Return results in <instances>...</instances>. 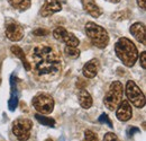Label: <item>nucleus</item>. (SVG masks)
Returning <instances> with one entry per match:
<instances>
[{"instance_id": "obj_3", "label": "nucleus", "mask_w": 146, "mask_h": 141, "mask_svg": "<svg viewBox=\"0 0 146 141\" xmlns=\"http://www.w3.org/2000/svg\"><path fill=\"white\" fill-rule=\"evenodd\" d=\"M84 28H86L87 36L90 40L92 45H94L96 48H99V49H105L108 45L109 35H108V32L104 27L97 25L96 23L89 21L86 24Z\"/></svg>"}, {"instance_id": "obj_32", "label": "nucleus", "mask_w": 146, "mask_h": 141, "mask_svg": "<svg viewBox=\"0 0 146 141\" xmlns=\"http://www.w3.org/2000/svg\"><path fill=\"white\" fill-rule=\"evenodd\" d=\"M45 141H53V139H51V138H48V139H46Z\"/></svg>"}, {"instance_id": "obj_17", "label": "nucleus", "mask_w": 146, "mask_h": 141, "mask_svg": "<svg viewBox=\"0 0 146 141\" xmlns=\"http://www.w3.org/2000/svg\"><path fill=\"white\" fill-rule=\"evenodd\" d=\"M8 2L13 8L20 11H25L31 7V0H8Z\"/></svg>"}, {"instance_id": "obj_6", "label": "nucleus", "mask_w": 146, "mask_h": 141, "mask_svg": "<svg viewBox=\"0 0 146 141\" xmlns=\"http://www.w3.org/2000/svg\"><path fill=\"white\" fill-rule=\"evenodd\" d=\"M33 106L39 114H51L54 109V99L46 93H38L33 98Z\"/></svg>"}, {"instance_id": "obj_5", "label": "nucleus", "mask_w": 146, "mask_h": 141, "mask_svg": "<svg viewBox=\"0 0 146 141\" xmlns=\"http://www.w3.org/2000/svg\"><path fill=\"white\" fill-rule=\"evenodd\" d=\"M125 93H126L128 102H130L135 107L143 108L145 106V95L141 90V88L136 85L135 81L128 80L126 84Z\"/></svg>"}, {"instance_id": "obj_28", "label": "nucleus", "mask_w": 146, "mask_h": 141, "mask_svg": "<svg viewBox=\"0 0 146 141\" xmlns=\"http://www.w3.org/2000/svg\"><path fill=\"white\" fill-rule=\"evenodd\" d=\"M87 86H88V83H86V81L82 80V79H79L78 83H76V87L79 89H84Z\"/></svg>"}, {"instance_id": "obj_9", "label": "nucleus", "mask_w": 146, "mask_h": 141, "mask_svg": "<svg viewBox=\"0 0 146 141\" xmlns=\"http://www.w3.org/2000/svg\"><path fill=\"white\" fill-rule=\"evenodd\" d=\"M5 32H6L7 38L10 40L11 42H18L24 37V30L21 25L11 19L7 20Z\"/></svg>"}, {"instance_id": "obj_15", "label": "nucleus", "mask_w": 146, "mask_h": 141, "mask_svg": "<svg viewBox=\"0 0 146 141\" xmlns=\"http://www.w3.org/2000/svg\"><path fill=\"white\" fill-rule=\"evenodd\" d=\"M10 51H11V53H13L15 56H17L18 59H20V61L23 62V66H24V68H25L26 70L27 71L32 70V64H31L29 61L27 60V58H26V55H25V53H24L21 48H19L18 45H13V46L10 48Z\"/></svg>"}, {"instance_id": "obj_26", "label": "nucleus", "mask_w": 146, "mask_h": 141, "mask_svg": "<svg viewBox=\"0 0 146 141\" xmlns=\"http://www.w3.org/2000/svg\"><path fill=\"white\" fill-rule=\"evenodd\" d=\"M139 132H141V130L138 128H136V126H129L127 130V136L128 137H133L135 133H139Z\"/></svg>"}, {"instance_id": "obj_1", "label": "nucleus", "mask_w": 146, "mask_h": 141, "mask_svg": "<svg viewBox=\"0 0 146 141\" xmlns=\"http://www.w3.org/2000/svg\"><path fill=\"white\" fill-rule=\"evenodd\" d=\"M34 70L40 78H53L62 70V60L58 52L48 44L36 45L32 51Z\"/></svg>"}, {"instance_id": "obj_24", "label": "nucleus", "mask_w": 146, "mask_h": 141, "mask_svg": "<svg viewBox=\"0 0 146 141\" xmlns=\"http://www.w3.org/2000/svg\"><path fill=\"white\" fill-rule=\"evenodd\" d=\"M104 141H120L118 139V137L115 134V133H112V132H108V133H106L105 134V137H104Z\"/></svg>"}, {"instance_id": "obj_27", "label": "nucleus", "mask_w": 146, "mask_h": 141, "mask_svg": "<svg viewBox=\"0 0 146 141\" xmlns=\"http://www.w3.org/2000/svg\"><path fill=\"white\" fill-rule=\"evenodd\" d=\"M139 61H141V66H142V68H143V69H146V52L141 53Z\"/></svg>"}, {"instance_id": "obj_8", "label": "nucleus", "mask_w": 146, "mask_h": 141, "mask_svg": "<svg viewBox=\"0 0 146 141\" xmlns=\"http://www.w3.org/2000/svg\"><path fill=\"white\" fill-rule=\"evenodd\" d=\"M53 36L55 40L65 43L68 46H73V48H78L80 44V41L73 33L68 32L64 27H56L53 31Z\"/></svg>"}, {"instance_id": "obj_31", "label": "nucleus", "mask_w": 146, "mask_h": 141, "mask_svg": "<svg viewBox=\"0 0 146 141\" xmlns=\"http://www.w3.org/2000/svg\"><path fill=\"white\" fill-rule=\"evenodd\" d=\"M0 70H1V62H0ZM0 84H1V72H0Z\"/></svg>"}, {"instance_id": "obj_23", "label": "nucleus", "mask_w": 146, "mask_h": 141, "mask_svg": "<svg viewBox=\"0 0 146 141\" xmlns=\"http://www.w3.org/2000/svg\"><path fill=\"white\" fill-rule=\"evenodd\" d=\"M98 121H99V123L101 124H107L109 128H112V123H111V121H110V119L108 117V115L106 114V113H102L100 116H99V119H98Z\"/></svg>"}, {"instance_id": "obj_20", "label": "nucleus", "mask_w": 146, "mask_h": 141, "mask_svg": "<svg viewBox=\"0 0 146 141\" xmlns=\"http://www.w3.org/2000/svg\"><path fill=\"white\" fill-rule=\"evenodd\" d=\"M64 53H65L66 56H69L71 59H76L80 55V50L78 48H73V46H68L66 45L65 49H64Z\"/></svg>"}, {"instance_id": "obj_30", "label": "nucleus", "mask_w": 146, "mask_h": 141, "mask_svg": "<svg viewBox=\"0 0 146 141\" xmlns=\"http://www.w3.org/2000/svg\"><path fill=\"white\" fill-rule=\"evenodd\" d=\"M107 1H109V2H112V3H118L120 0H107Z\"/></svg>"}, {"instance_id": "obj_14", "label": "nucleus", "mask_w": 146, "mask_h": 141, "mask_svg": "<svg viewBox=\"0 0 146 141\" xmlns=\"http://www.w3.org/2000/svg\"><path fill=\"white\" fill-rule=\"evenodd\" d=\"M83 9L93 18H98L101 15V9L93 0H81Z\"/></svg>"}, {"instance_id": "obj_22", "label": "nucleus", "mask_w": 146, "mask_h": 141, "mask_svg": "<svg viewBox=\"0 0 146 141\" xmlns=\"http://www.w3.org/2000/svg\"><path fill=\"white\" fill-rule=\"evenodd\" d=\"M83 141H99V139H98L97 134L94 132H92L91 130H86Z\"/></svg>"}, {"instance_id": "obj_12", "label": "nucleus", "mask_w": 146, "mask_h": 141, "mask_svg": "<svg viewBox=\"0 0 146 141\" xmlns=\"http://www.w3.org/2000/svg\"><path fill=\"white\" fill-rule=\"evenodd\" d=\"M130 34L134 36L138 42H141L143 45L146 44V28L143 23H135L129 28Z\"/></svg>"}, {"instance_id": "obj_29", "label": "nucleus", "mask_w": 146, "mask_h": 141, "mask_svg": "<svg viewBox=\"0 0 146 141\" xmlns=\"http://www.w3.org/2000/svg\"><path fill=\"white\" fill-rule=\"evenodd\" d=\"M137 5L142 8V9H145L146 7V0H137Z\"/></svg>"}, {"instance_id": "obj_4", "label": "nucleus", "mask_w": 146, "mask_h": 141, "mask_svg": "<svg viewBox=\"0 0 146 141\" xmlns=\"http://www.w3.org/2000/svg\"><path fill=\"white\" fill-rule=\"evenodd\" d=\"M123 95H124L123 84L120 81H112L110 84L107 94L105 95L104 104L109 111H113V109L117 108V106L119 105V103L121 102Z\"/></svg>"}, {"instance_id": "obj_19", "label": "nucleus", "mask_w": 146, "mask_h": 141, "mask_svg": "<svg viewBox=\"0 0 146 141\" xmlns=\"http://www.w3.org/2000/svg\"><path fill=\"white\" fill-rule=\"evenodd\" d=\"M16 90H17V88H11V96H10V99L8 101V107H9L10 111H15L17 108V106H18L19 99Z\"/></svg>"}, {"instance_id": "obj_7", "label": "nucleus", "mask_w": 146, "mask_h": 141, "mask_svg": "<svg viewBox=\"0 0 146 141\" xmlns=\"http://www.w3.org/2000/svg\"><path fill=\"white\" fill-rule=\"evenodd\" d=\"M33 122L28 119H17L13 123V133L18 141H27L31 137Z\"/></svg>"}, {"instance_id": "obj_18", "label": "nucleus", "mask_w": 146, "mask_h": 141, "mask_svg": "<svg viewBox=\"0 0 146 141\" xmlns=\"http://www.w3.org/2000/svg\"><path fill=\"white\" fill-rule=\"evenodd\" d=\"M35 119H36L39 123L45 125V126H50V128H54L55 126L54 119H52V117H46V116H44V114L36 113V114H35Z\"/></svg>"}, {"instance_id": "obj_11", "label": "nucleus", "mask_w": 146, "mask_h": 141, "mask_svg": "<svg viewBox=\"0 0 146 141\" xmlns=\"http://www.w3.org/2000/svg\"><path fill=\"white\" fill-rule=\"evenodd\" d=\"M61 10H62V6L58 0H45L43 7L40 9V15L43 17H48Z\"/></svg>"}, {"instance_id": "obj_10", "label": "nucleus", "mask_w": 146, "mask_h": 141, "mask_svg": "<svg viewBox=\"0 0 146 141\" xmlns=\"http://www.w3.org/2000/svg\"><path fill=\"white\" fill-rule=\"evenodd\" d=\"M131 116H133L131 105L129 104L128 101H121L119 105L117 106L116 117L121 122H127L131 119Z\"/></svg>"}, {"instance_id": "obj_25", "label": "nucleus", "mask_w": 146, "mask_h": 141, "mask_svg": "<svg viewBox=\"0 0 146 141\" xmlns=\"http://www.w3.org/2000/svg\"><path fill=\"white\" fill-rule=\"evenodd\" d=\"M33 34L35 36H46L50 34V32L45 28H37L35 31H33Z\"/></svg>"}, {"instance_id": "obj_13", "label": "nucleus", "mask_w": 146, "mask_h": 141, "mask_svg": "<svg viewBox=\"0 0 146 141\" xmlns=\"http://www.w3.org/2000/svg\"><path fill=\"white\" fill-rule=\"evenodd\" d=\"M98 70H99V61L93 59V60H90L88 61L83 68H82V72H83V76L88 79H92L97 76L98 73Z\"/></svg>"}, {"instance_id": "obj_2", "label": "nucleus", "mask_w": 146, "mask_h": 141, "mask_svg": "<svg viewBox=\"0 0 146 141\" xmlns=\"http://www.w3.org/2000/svg\"><path fill=\"white\" fill-rule=\"evenodd\" d=\"M115 52L123 64L129 68L133 67L138 59V51L136 45L127 37H120L116 42Z\"/></svg>"}, {"instance_id": "obj_16", "label": "nucleus", "mask_w": 146, "mask_h": 141, "mask_svg": "<svg viewBox=\"0 0 146 141\" xmlns=\"http://www.w3.org/2000/svg\"><path fill=\"white\" fill-rule=\"evenodd\" d=\"M78 98H79V103L82 108L88 109L92 106V97L88 90L80 89V91L78 93Z\"/></svg>"}, {"instance_id": "obj_21", "label": "nucleus", "mask_w": 146, "mask_h": 141, "mask_svg": "<svg viewBox=\"0 0 146 141\" xmlns=\"http://www.w3.org/2000/svg\"><path fill=\"white\" fill-rule=\"evenodd\" d=\"M130 15H131V14H130L129 10H124V11H119V13L112 14V18H113V19H117V20H120V19H127Z\"/></svg>"}]
</instances>
